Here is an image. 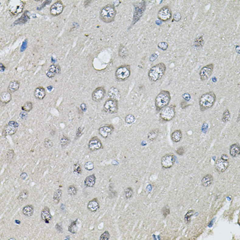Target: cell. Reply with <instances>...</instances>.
Segmentation results:
<instances>
[{
  "label": "cell",
  "instance_id": "18",
  "mask_svg": "<svg viewBox=\"0 0 240 240\" xmlns=\"http://www.w3.org/2000/svg\"><path fill=\"white\" fill-rule=\"evenodd\" d=\"M61 72V67L58 64H52L49 67L46 72V75L48 78H52Z\"/></svg>",
  "mask_w": 240,
  "mask_h": 240
},
{
  "label": "cell",
  "instance_id": "7",
  "mask_svg": "<svg viewBox=\"0 0 240 240\" xmlns=\"http://www.w3.org/2000/svg\"><path fill=\"white\" fill-rule=\"evenodd\" d=\"M9 5V10L10 15L12 16H17L22 12L25 2L23 1H10Z\"/></svg>",
  "mask_w": 240,
  "mask_h": 240
},
{
  "label": "cell",
  "instance_id": "37",
  "mask_svg": "<svg viewBox=\"0 0 240 240\" xmlns=\"http://www.w3.org/2000/svg\"><path fill=\"white\" fill-rule=\"evenodd\" d=\"M77 191H78L77 188L75 187L74 185H70L68 189H67V193H68L69 195L71 196H74L76 195Z\"/></svg>",
  "mask_w": 240,
  "mask_h": 240
},
{
  "label": "cell",
  "instance_id": "26",
  "mask_svg": "<svg viewBox=\"0 0 240 240\" xmlns=\"http://www.w3.org/2000/svg\"><path fill=\"white\" fill-rule=\"evenodd\" d=\"M230 155L232 157H237V156L239 155L240 153V147L237 144H234L230 146Z\"/></svg>",
  "mask_w": 240,
  "mask_h": 240
},
{
  "label": "cell",
  "instance_id": "55",
  "mask_svg": "<svg viewBox=\"0 0 240 240\" xmlns=\"http://www.w3.org/2000/svg\"><path fill=\"white\" fill-rule=\"evenodd\" d=\"M221 158L223 159V160H225V161H228V156L226 155V154H224V155H222L221 156Z\"/></svg>",
  "mask_w": 240,
  "mask_h": 240
},
{
  "label": "cell",
  "instance_id": "40",
  "mask_svg": "<svg viewBox=\"0 0 240 240\" xmlns=\"http://www.w3.org/2000/svg\"><path fill=\"white\" fill-rule=\"evenodd\" d=\"M69 144V139L66 136H63L61 139V145L62 148L66 147Z\"/></svg>",
  "mask_w": 240,
  "mask_h": 240
},
{
  "label": "cell",
  "instance_id": "54",
  "mask_svg": "<svg viewBox=\"0 0 240 240\" xmlns=\"http://www.w3.org/2000/svg\"><path fill=\"white\" fill-rule=\"evenodd\" d=\"M27 177H28V174H27L26 172H22L20 175V178L22 180H26Z\"/></svg>",
  "mask_w": 240,
  "mask_h": 240
},
{
  "label": "cell",
  "instance_id": "4",
  "mask_svg": "<svg viewBox=\"0 0 240 240\" xmlns=\"http://www.w3.org/2000/svg\"><path fill=\"white\" fill-rule=\"evenodd\" d=\"M171 101L170 93L168 91L163 90L156 96L155 98V106L157 111L161 110L168 106Z\"/></svg>",
  "mask_w": 240,
  "mask_h": 240
},
{
  "label": "cell",
  "instance_id": "14",
  "mask_svg": "<svg viewBox=\"0 0 240 240\" xmlns=\"http://www.w3.org/2000/svg\"><path fill=\"white\" fill-rule=\"evenodd\" d=\"M106 89L103 87H99L96 88L95 90L93 91L92 95V99L96 102H101L102 99H104V98L106 96Z\"/></svg>",
  "mask_w": 240,
  "mask_h": 240
},
{
  "label": "cell",
  "instance_id": "57",
  "mask_svg": "<svg viewBox=\"0 0 240 240\" xmlns=\"http://www.w3.org/2000/svg\"><path fill=\"white\" fill-rule=\"evenodd\" d=\"M80 108H81V109H82L83 110H85L86 109H87V106H86V104H85V103H82V104H81V106H80Z\"/></svg>",
  "mask_w": 240,
  "mask_h": 240
},
{
  "label": "cell",
  "instance_id": "35",
  "mask_svg": "<svg viewBox=\"0 0 240 240\" xmlns=\"http://www.w3.org/2000/svg\"><path fill=\"white\" fill-rule=\"evenodd\" d=\"M77 222H78V220L74 221V222H72L71 223V224L69 226V228H68V231L69 232H70L71 233L73 234H75L77 233L78 231V224H77Z\"/></svg>",
  "mask_w": 240,
  "mask_h": 240
},
{
  "label": "cell",
  "instance_id": "45",
  "mask_svg": "<svg viewBox=\"0 0 240 240\" xmlns=\"http://www.w3.org/2000/svg\"><path fill=\"white\" fill-rule=\"evenodd\" d=\"M44 145H45V148H50L53 146V142L50 139L47 138V139H45V141H44Z\"/></svg>",
  "mask_w": 240,
  "mask_h": 240
},
{
  "label": "cell",
  "instance_id": "11",
  "mask_svg": "<svg viewBox=\"0 0 240 240\" xmlns=\"http://www.w3.org/2000/svg\"><path fill=\"white\" fill-rule=\"evenodd\" d=\"M214 69V64L213 63H211L203 67V68L200 69L199 74H200V80L202 81H205V80L209 79L212 74Z\"/></svg>",
  "mask_w": 240,
  "mask_h": 240
},
{
  "label": "cell",
  "instance_id": "52",
  "mask_svg": "<svg viewBox=\"0 0 240 240\" xmlns=\"http://www.w3.org/2000/svg\"><path fill=\"white\" fill-rule=\"evenodd\" d=\"M190 106V105H189L187 103V102L186 101H185V100H183V101H182L181 102H180V106H181V108L183 109H187V108Z\"/></svg>",
  "mask_w": 240,
  "mask_h": 240
},
{
  "label": "cell",
  "instance_id": "33",
  "mask_svg": "<svg viewBox=\"0 0 240 240\" xmlns=\"http://www.w3.org/2000/svg\"><path fill=\"white\" fill-rule=\"evenodd\" d=\"M62 196H63V192H62V190H61V189L56 190L54 191V196H53V200L55 202V203L58 204L59 202H60Z\"/></svg>",
  "mask_w": 240,
  "mask_h": 240
},
{
  "label": "cell",
  "instance_id": "38",
  "mask_svg": "<svg viewBox=\"0 0 240 240\" xmlns=\"http://www.w3.org/2000/svg\"><path fill=\"white\" fill-rule=\"evenodd\" d=\"M125 122L126 123H127L128 124H132V123H133L135 122V117H134L133 115L128 114L126 116Z\"/></svg>",
  "mask_w": 240,
  "mask_h": 240
},
{
  "label": "cell",
  "instance_id": "22",
  "mask_svg": "<svg viewBox=\"0 0 240 240\" xmlns=\"http://www.w3.org/2000/svg\"><path fill=\"white\" fill-rule=\"evenodd\" d=\"M34 96L37 99L41 100V99H43L45 96H46V91H45V88L43 87H38L35 89L34 91Z\"/></svg>",
  "mask_w": 240,
  "mask_h": 240
},
{
  "label": "cell",
  "instance_id": "16",
  "mask_svg": "<svg viewBox=\"0 0 240 240\" xmlns=\"http://www.w3.org/2000/svg\"><path fill=\"white\" fill-rule=\"evenodd\" d=\"M64 10V5L62 1H56L50 7V14L54 17L60 15Z\"/></svg>",
  "mask_w": 240,
  "mask_h": 240
},
{
  "label": "cell",
  "instance_id": "50",
  "mask_svg": "<svg viewBox=\"0 0 240 240\" xmlns=\"http://www.w3.org/2000/svg\"><path fill=\"white\" fill-rule=\"evenodd\" d=\"M173 17H174L173 21H179L180 20V19H181V14H180V12H176L174 14Z\"/></svg>",
  "mask_w": 240,
  "mask_h": 240
},
{
  "label": "cell",
  "instance_id": "21",
  "mask_svg": "<svg viewBox=\"0 0 240 240\" xmlns=\"http://www.w3.org/2000/svg\"><path fill=\"white\" fill-rule=\"evenodd\" d=\"M87 209H89V211L93 213H95L98 211L99 209V203L98 200L97 198H93L87 204Z\"/></svg>",
  "mask_w": 240,
  "mask_h": 240
},
{
  "label": "cell",
  "instance_id": "3",
  "mask_svg": "<svg viewBox=\"0 0 240 240\" xmlns=\"http://www.w3.org/2000/svg\"><path fill=\"white\" fill-rule=\"evenodd\" d=\"M116 15H117V11L114 5L109 4L101 9L99 12V17L103 22L109 23L115 20Z\"/></svg>",
  "mask_w": 240,
  "mask_h": 240
},
{
  "label": "cell",
  "instance_id": "48",
  "mask_svg": "<svg viewBox=\"0 0 240 240\" xmlns=\"http://www.w3.org/2000/svg\"><path fill=\"white\" fill-rule=\"evenodd\" d=\"M162 211H163V216L165 217H166L167 215H169V213H170V210H169V209L168 208V206H165V207H163V209Z\"/></svg>",
  "mask_w": 240,
  "mask_h": 240
},
{
  "label": "cell",
  "instance_id": "10",
  "mask_svg": "<svg viewBox=\"0 0 240 240\" xmlns=\"http://www.w3.org/2000/svg\"><path fill=\"white\" fill-rule=\"evenodd\" d=\"M176 157L172 153H168L161 158V165L163 169H169L174 165Z\"/></svg>",
  "mask_w": 240,
  "mask_h": 240
},
{
  "label": "cell",
  "instance_id": "47",
  "mask_svg": "<svg viewBox=\"0 0 240 240\" xmlns=\"http://www.w3.org/2000/svg\"><path fill=\"white\" fill-rule=\"evenodd\" d=\"M110 238V234L109 233V231H105L104 233L102 234V235L100 237L99 239L100 240H108Z\"/></svg>",
  "mask_w": 240,
  "mask_h": 240
},
{
  "label": "cell",
  "instance_id": "9",
  "mask_svg": "<svg viewBox=\"0 0 240 240\" xmlns=\"http://www.w3.org/2000/svg\"><path fill=\"white\" fill-rule=\"evenodd\" d=\"M172 17V13L171 9L168 6H164L158 10L157 17L159 20L167 22L170 20Z\"/></svg>",
  "mask_w": 240,
  "mask_h": 240
},
{
  "label": "cell",
  "instance_id": "32",
  "mask_svg": "<svg viewBox=\"0 0 240 240\" xmlns=\"http://www.w3.org/2000/svg\"><path fill=\"white\" fill-rule=\"evenodd\" d=\"M29 196V192L27 190H23L21 191V193L19 195L17 200L19 203H23L25 202L27 199L28 198Z\"/></svg>",
  "mask_w": 240,
  "mask_h": 240
},
{
  "label": "cell",
  "instance_id": "27",
  "mask_svg": "<svg viewBox=\"0 0 240 240\" xmlns=\"http://www.w3.org/2000/svg\"><path fill=\"white\" fill-rule=\"evenodd\" d=\"M96 178L95 174L90 175V176H87L85 180V185L86 187H93L96 184Z\"/></svg>",
  "mask_w": 240,
  "mask_h": 240
},
{
  "label": "cell",
  "instance_id": "31",
  "mask_svg": "<svg viewBox=\"0 0 240 240\" xmlns=\"http://www.w3.org/2000/svg\"><path fill=\"white\" fill-rule=\"evenodd\" d=\"M118 55L122 59L127 58V56H128V50L127 47L122 44L120 45V48H119L118 50Z\"/></svg>",
  "mask_w": 240,
  "mask_h": 240
},
{
  "label": "cell",
  "instance_id": "56",
  "mask_svg": "<svg viewBox=\"0 0 240 240\" xmlns=\"http://www.w3.org/2000/svg\"><path fill=\"white\" fill-rule=\"evenodd\" d=\"M27 117H28V115H27L25 113H20V117L22 118V119H26Z\"/></svg>",
  "mask_w": 240,
  "mask_h": 240
},
{
  "label": "cell",
  "instance_id": "34",
  "mask_svg": "<svg viewBox=\"0 0 240 240\" xmlns=\"http://www.w3.org/2000/svg\"><path fill=\"white\" fill-rule=\"evenodd\" d=\"M33 109V103L31 102H26L22 106H21V109L24 112H30L31 111L32 109Z\"/></svg>",
  "mask_w": 240,
  "mask_h": 240
},
{
  "label": "cell",
  "instance_id": "12",
  "mask_svg": "<svg viewBox=\"0 0 240 240\" xmlns=\"http://www.w3.org/2000/svg\"><path fill=\"white\" fill-rule=\"evenodd\" d=\"M18 127L19 123L17 122H15V121H10L4 128L3 135L5 137L7 135H13V134H15L17 133Z\"/></svg>",
  "mask_w": 240,
  "mask_h": 240
},
{
  "label": "cell",
  "instance_id": "25",
  "mask_svg": "<svg viewBox=\"0 0 240 240\" xmlns=\"http://www.w3.org/2000/svg\"><path fill=\"white\" fill-rule=\"evenodd\" d=\"M20 87V82L18 80H12V81L9 83V87H8V91L10 93H15L19 90Z\"/></svg>",
  "mask_w": 240,
  "mask_h": 240
},
{
  "label": "cell",
  "instance_id": "5",
  "mask_svg": "<svg viewBox=\"0 0 240 240\" xmlns=\"http://www.w3.org/2000/svg\"><path fill=\"white\" fill-rule=\"evenodd\" d=\"M130 65L123 64L116 69L115 78L119 82H123L128 80L130 75Z\"/></svg>",
  "mask_w": 240,
  "mask_h": 240
},
{
  "label": "cell",
  "instance_id": "39",
  "mask_svg": "<svg viewBox=\"0 0 240 240\" xmlns=\"http://www.w3.org/2000/svg\"><path fill=\"white\" fill-rule=\"evenodd\" d=\"M231 118V113L229 111L228 109H226V110L223 113L222 115V122H227L229 121Z\"/></svg>",
  "mask_w": 240,
  "mask_h": 240
},
{
  "label": "cell",
  "instance_id": "1",
  "mask_svg": "<svg viewBox=\"0 0 240 240\" xmlns=\"http://www.w3.org/2000/svg\"><path fill=\"white\" fill-rule=\"evenodd\" d=\"M215 101H216V96L213 91H209L202 95L199 99V106L201 111H205L211 109L214 106Z\"/></svg>",
  "mask_w": 240,
  "mask_h": 240
},
{
  "label": "cell",
  "instance_id": "28",
  "mask_svg": "<svg viewBox=\"0 0 240 240\" xmlns=\"http://www.w3.org/2000/svg\"><path fill=\"white\" fill-rule=\"evenodd\" d=\"M183 138V133L180 130H176L174 131L171 134V139L172 141L175 143H178L181 141Z\"/></svg>",
  "mask_w": 240,
  "mask_h": 240
},
{
  "label": "cell",
  "instance_id": "30",
  "mask_svg": "<svg viewBox=\"0 0 240 240\" xmlns=\"http://www.w3.org/2000/svg\"><path fill=\"white\" fill-rule=\"evenodd\" d=\"M34 208L33 206L31 205V204H28V205L25 206L22 210L23 214L27 217L32 216L34 214Z\"/></svg>",
  "mask_w": 240,
  "mask_h": 240
},
{
  "label": "cell",
  "instance_id": "15",
  "mask_svg": "<svg viewBox=\"0 0 240 240\" xmlns=\"http://www.w3.org/2000/svg\"><path fill=\"white\" fill-rule=\"evenodd\" d=\"M114 126L112 124H106L102 126L98 129V133L104 139H107L111 135L112 133L114 131Z\"/></svg>",
  "mask_w": 240,
  "mask_h": 240
},
{
  "label": "cell",
  "instance_id": "46",
  "mask_svg": "<svg viewBox=\"0 0 240 240\" xmlns=\"http://www.w3.org/2000/svg\"><path fill=\"white\" fill-rule=\"evenodd\" d=\"M193 211H189L187 214L185 215V222H187V224H189L190 222V221H191V217L193 215Z\"/></svg>",
  "mask_w": 240,
  "mask_h": 240
},
{
  "label": "cell",
  "instance_id": "24",
  "mask_svg": "<svg viewBox=\"0 0 240 240\" xmlns=\"http://www.w3.org/2000/svg\"><path fill=\"white\" fill-rule=\"evenodd\" d=\"M214 181V177L211 174H207L204 176L203 179L201 180V184L203 186H204V187H207L211 186V185L213 183Z\"/></svg>",
  "mask_w": 240,
  "mask_h": 240
},
{
  "label": "cell",
  "instance_id": "23",
  "mask_svg": "<svg viewBox=\"0 0 240 240\" xmlns=\"http://www.w3.org/2000/svg\"><path fill=\"white\" fill-rule=\"evenodd\" d=\"M12 99V94L11 93H10L9 91H3L1 93V96H0V101L2 104H6L8 103L11 101Z\"/></svg>",
  "mask_w": 240,
  "mask_h": 240
},
{
  "label": "cell",
  "instance_id": "17",
  "mask_svg": "<svg viewBox=\"0 0 240 240\" xmlns=\"http://www.w3.org/2000/svg\"><path fill=\"white\" fill-rule=\"evenodd\" d=\"M229 161L223 160L222 158H219L215 161V168L218 172L222 173L224 172L229 166Z\"/></svg>",
  "mask_w": 240,
  "mask_h": 240
},
{
  "label": "cell",
  "instance_id": "51",
  "mask_svg": "<svg viewBox=\"0 0 240 240\" xmlns=\"http://www.w3.org/2000/svg\"><path fill=\"white\" fill-rule=\"evenodd\" d=\"M182 97H183V98L184 99V100L186 101V102L190 101V99H191V96H190V93H185L183 94V95L182 96Z\"/></svg>",
  "mask_w": 240,
  "mask_h": 240
},
{
  "label": "cell",
  "instance_id": "8",
  "mask_svg": "<svg viewBox=\"0 0 240 240\" xmlns=\"http://www.w3.org/2000/svg\"><path fill=\"white\" fill-rule=\"evenodd\" d=\"M103 110L109 114H116L118 112V101L109 98L104 102Z\"/></svg>",
  "mask_w": 240,
  "mask_h": 240
},
{
  "label": "cell",
  "instance_id": "29",
  "mask_svg": "<svg viewBox=\"0 0 240 240\" xmlns=\"http://www.w3.org/2000/svg\"><path fill=\"white\" fill-rule=\"evenodd\" d=\"M159 129L155 128L153 130H150L148 134V140L149 141H154L157 139L159 134Z\"/></svg>",
  "mask_w": 240,
  "mask_h": 240
},
{
  "label": "cell",
  "instance_id": "6",
  "mask_svg": "<svg viewBox=\"0 0 240 240\" xmlns=\"http://www.w3.org/2000/svg\"><path fill=\"white\" fill-rule=\"evenodd\" d=\"M176 116V106L174 104L167 106L160 113V120L163 122H169Z\"/></svg>",
  "mask_w": 240,
  "mask_h": 240
},
{
  "label": "cell",
  "instance_id": "13",
  "mask_svg": "<svg viewBox=\"0 0 240 240\" xmlns=\"http://www.w3.org/2000/svg\"><path fill=\"white\" fill-rule=\"evenodd\" d=\"M88 148L91 152H94V151L99 150L103 148V145L101 140L98 137H93V138L90 139L88 144Z\"/></svg>",
  "mask_w": 240,
  "mask_h": 240
},
{
  "label": "cell",
  "instance_id": "41",
  "mask_svg": "<svg viewBox=\"0 0 240 240\" xmlns=\"http://www.w3.org/2000/svg\"><path fill=\"white\" fill-rule=\"evenodd\" d=\"M15 156V152L13 150H9L7 152V155H6V159L8 161H11L12 160V158H14Z\"/></svg>",
  "mask_w": 240,
  "mask_h": 240
},
{
  "label": "cell",
  "instance_id": "19",
  "mask_svg": "<svg viewBox=\"0 0 240 240\" xmlns=\"http://www.w3.org/2000/svg\"><path fill=\"white\" fill-rule=\"evenodd\" d=\"M41 217L42 220L45 223L49 224L50 221L52 219V215L51 214L50 210L47 207H45L41 211Z\"/></svg>",
  "mask_w": 240,
  "mask_h": 240
},
{
  "label": "cell",
  "instance_id": "53",
  "mask_svg": "<svg viewBox=\"0 0 240 240\" xmlns=\"http://www.w3.org/2000/svg\"><path fill=\"white\" fill-rule=\"evenodd\" d=\"M56 230L59 232V233H62V232H63V228H62L61 225L59 224H56Z\"/></svg>",
  "mask_w": 240,
  "mask_h": 240
},
{
  "label": "cell",
  "instance_id": "49",
  "mask_svg": "<svg viewBox=\"0 0 240 240\" xmlns=\"http://www.w3.org/2000/svg\"><path fill=\"white\" fill-rule=\"evenodd\" d=\"M185 152V148H183V147H180L179 148H178V149L176 151V152L177 153V155H179L180 156H183V155H184Z\"/></svg>",
  "mask_w": 240,
  "mask_h": 240
},
{
  "label": "cell",
  "instance_id": "58",
  "mask_svg": "<svg viewBox=\"0 0 240 240\" xmlns=\"http://www.w3.org/2000/svg\"><path fill=\"white\" fill-rule=\"evenodd\" d=\"M1 67H2V71H4V69H3V64H2L1 63Z\"/></svg>",
  "mask_w": 240,
  "mask_h": 240
},
{
  "label": "cell",
  "instance_id": "2",
  "mask_svg": "<svg viewBox=\"0 0 240 240\" xmlns=\"http://www.w3.org/2000/svg\"><path fill=\"white\" fill-rule=\"evenodd\" d=\"M166 66L163 63L156 64L151 67L148 71V78L150 81L153 82H157L161 80L165 74Z\"/></svg>",
  "mask_w": 240,
  "mask_h": 240
},
{
  "label": "cell",
  "instance_id": "43",
  "mask_svg": "<svg viewBox=\"0 0 240 240\" xmlns=\"http://www.w3.org/2000/svg\"><path fill=\"white\" fill-rule=\"evenodd\" d=\"M85 168L88 171L93 170L94 169V163L93 162H91V161H88V162L85 163Z\"/></svg>",
  "mask_w": 240,
  "mask_h": 240
},
{
  "label": "cell",
  "instance_id": "36",
  "mask_svg": "<svg viewBox=\"0 0 240 240\" xmlns=\"http://www.w3.org/2000/svg\"><path fill=\"white\" fill-rule=\"evenodd\" d=\"M124 195H125L126 198H127V199L131 198L132 197H133V195H134L133 189L132 188V187L126 188V190H124Z\"/></svg>",
  "mask_w": 240,
  "mask_h": 240
},
{
  "label": "cell",
  "instance_id": "42",
  "mask_svg": "<svg viewBox=\"0 0 240 240\" xmlns=\"http://www.w3.org/2000/svg\"><path fill=\"white\" fill-rule=\"evenodd\" d=\"M157 46H158V47L159 48V49H161V50L165 51L168 48V43L167 42H165V41L160 42L158 44Z\"/></svg>",
  "mask_w": 240,
  "mask_h": 240
},
{
  "label": "cell",
  "instance_id": "20",
  "mask_svg": "<svg viewBox=\"0 0 240 240\" xmlns=\"http://www.w3.org/2000/svg\"><path fill=\"white\" fill-rule=\"evenodd\" d=\"M108 96H109V98L115 99L117 101L121 99L120 91L115 87H112L109 89V91H108Z\"/></svg>",
  "mask_w": 240,
  "mask_h": 240
},
{
  "label": "cell",
  "instance_id": "44",
  "mask_svg": "<svg viewBox=\"0 0 240 240\" xmlns=\"http://www.w3.org/2000/svg\"><path fill=\"white\" fill-rule=\"evenodd\" d=\"M74 173L77 174H80L82 172V169L80 168V165L79 163H76L74 166Z\"/></svg>",
  "mask_w": 240,
  "mask_h": 240
}]
</instances>
